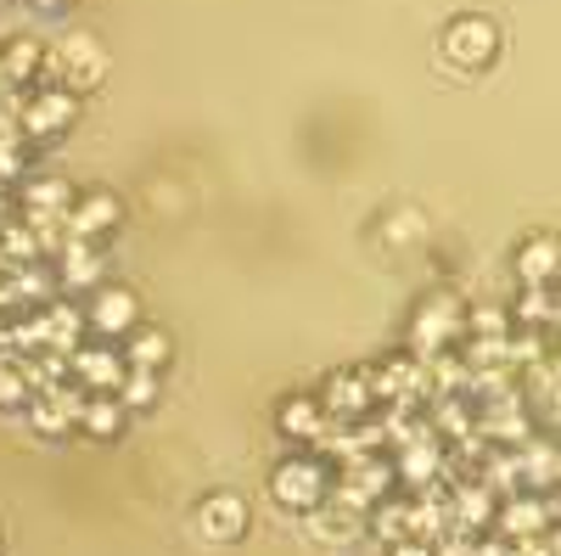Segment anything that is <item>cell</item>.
<instances>
[{
    "mask_svg": "<svg viewBox=\"0 0 561 556\" xmlns=\"http://www.w3.org/2000/svg\"><path fill=\"white\" fill-rule=\"evenodd\" d=\"M90 422H96V433H113V428H118V410H107V405H102L96 416H90Z\"/></svg>",
    "mask_w": 561,
    "mask_h": 556,
    "instance_id": "7a4b0ae2",
    "label": "cell"
},
{
    "mask_svg": "<svg viewBox=\"0 0 561 556\" xmlns=\"http://www.w3.org/2000/svg\"><path fill=\"white\" fill-rule=\"evenodd\" d=\"M449 52L455 57H472V63H489V52H494V29L489 23H460L455 34H449Z\"/></svg>",
    "mask_w": 561,
    "mask_h": 556,
    "instance_id": "6da1fadb",
    "label": "cell"
}]
</instances>
